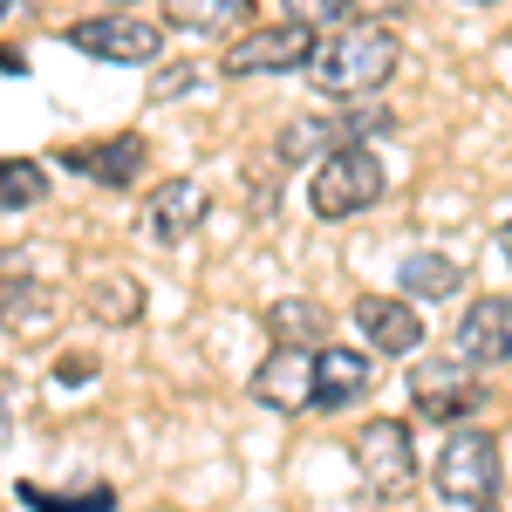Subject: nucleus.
<instances>
[{"instance_id":"nucleus-4","label":"nucleus","mask_w":512,"mask_h":512,"mask_svg":"<svg viewBox=\"0 0 512 512\" xmlns=\"http://www.w3.org/2000/svg\"><path fill=\"white\" fill-rule=\"evenodd\" d=\"M69 48L96 55V62H117V69H158L164 62V21H144V14H89V21H69Z\"/></svg>"},{"instance_id":"nucleus-11","label":"nucleus","mask_w":512,"mask_h":512,"mask_svg":"<svg viewBox=\"0 0 512 512\" xmlns=\"http://www.w3.org/2000/svg\"><path fill=\"white\" fill-rule=\"evenodd\" d=\"M253 396L280 410V417H294V410H315V355L294 349V342H274V355L253 369Z\"/></svg>"},{"instance_id":"nucleus-21","label":"nucleus","mask_w":512,"mask_h":512,"mask_svg":"<svg viewBox=\"0 0 512 512\" xmlns=\"http://www.w3.org/2000/svg\"><path fill=\"white\" fill-rule=\"evenodd\" d=\"M0 308H14V287H0ZM41 308H48V301H35V315H41ZM35 315H14V335H28Z\"/></svg>"},{"instance_id":"nucleus-20","label":"nucleus","mask_w":512,"mask_h":512,"mask_svg":"<svg viewBox=\"0 0 512 512\" xmlns=\"http://www.w3.org/2000/svg\"><path fill=\"white\" fill-rule=\"evenodd\" d=\"M21 499H28V512H110V506H117L110 492H89V499H55V492H35V485H28Z\"/></svg>"},{"instance_id":"nucleus-22","label":"nucleus","mask_w":512,"mask_h":512,"mask_svg":"<svg viewBox=\"0 0 512 512\" xmlns=\"http://www.w3.org/2000/svg\"><path fill=\"white\" fill-rule=\"evenodd\" d=\"M499 253H506V267H512V219H506V233H499Z\"/></svg>"},{"instance_id":"nucleus-24","label":"nucleus","mask_w":512,"mask_h":512,"mask_svg":"<svg viewBox=\"0 0 512 512\" xmlns=\"http://www.w3.org/2000/svg\"><path fill=\"white\" fill-rule=\"evenodd\" d=\"M458 7H492V0H458Z\"/></svg>"},{"instance_id":"nucleus-8","label":"nucleus","mask_w":512,"mask_h":512,"mask_svg":"<svg viewBox=\"0 0 512 512\" xmlns=\"http://www.w3.org/2000/svg\"><path fill=\"white\" fill-rule=\"evenodd\" d=\"M376 130H390V110H349V117H301L280 130V158L287 164H321L328 151H342V144H369Z\"/></svg>"},{"instance_id":"nucleus-19","label":"nucleus","mask_w":512,"mask_h":512,"mask_svg":"<svg viewBox=\"0 0 512 512\" xmlns=\"http://www.w3.org/2000/svg\"><path fill=\"white\" fill-rule=\"evenodd\" d=\"M355 0H287V21H301V28H315V35H328V28H342L349 21Z\"/></svg>"},{"instance_id":"nucleus-5","label":"nucleus","mask_w":512,"mask_h":512,"mask_svg":"<svg viewBox=\"0 0 512 512\" xmlns=\"http://www.w3.org/2000/svg\"><path fill=\"white\" fill-rule=\"evenodd\" d=\"M403 390L417 403V417H431V424H465L478 403H485V383H478L472 362H458V355H417L410 362V376H403Z\"/></svg>"},{"instance_id":"nucleus-18","label":"nucleus","mask_w":512,"mask_h":512,"mask_svg":"<svg viewBox=\"0 0 512 512\" xmlns=\"http://www.w3.org/2000/svg\"><path fill=\"white\" fill-rule=\"evenodd\" d=\"M48 192V171L35 158H0V212H28Z\"/></svg>"},{"instance_id":"nucleus-14","label":"nucleus","mask_w":512,"mask_h":512,"mask_svg":"<svg viewBox=\"0 0 512 512\" xmlns=\"http://www.w3.org/2000/svg\"><path fill=\"white\" fill-rule=\"evenodd\" d=\"M376 390V362L362 349H315V410H355Z\"/></svg>"},{"instance_id":"nucleus-13","label":"nucleus","mask_w":512,"mask_h":512,"mask_svg":"<svg viewBox=\"0 0 512 512\" xmlns=\"http://www.w3.org/2000/svg\"><path fill=\"white\" fill-rule=\"evenodd\" d=\"M62 164L82 171V178H96V185H137L144 164H151V144L137 130H117V137H96V144H69Z\"/></svg>"},{"instance_id":"nucleus-9","label":"nucleus","mask_w":512,"mask_h":512,"mask_svg":"<svg viewBox=\"0 0 512 512\" xmlns=\"http://www.w3.org/2000/svg\"><path fill=\"white\" fill-rule=\"evenodd\" d=\"M451 355L472 369H499L512 362V294H478L451 328Z\"/></svg>"},{"instance_id":"nucleus-7","label":"nucleus","mask_w":512,"mask_h":512,"mask_svg":"<svg viewBox=\"0 0 512 512\" xmlns=\"http://www.w3.org/2000/svg\"><path fill=\"white\" fill-rule=\"evenodd\" d=\"M308 55H315V28L274 21V28L239 35L233 48L219 55V69H226V76H287V69H308Z\"/></svg>"},{"instance_id":"nucleus-12","label":"nucleus","mask_w":512,"mask_h":512,"mask_svg":"<svg viewBox=\"0 0 512 512\" xmlns=\"http://www.w3.org/2000/svg\"><path fill=\"white\" fill-rule=\"evenodd\" d=\"M355 328H362V349H376V355H417L424 349L417 301H396V294H362L355 301Z\"/></svg>"},{"instance_id":"nucleus-23","label":"nucleus","mask_w":512,"mask_h":512,"mask_svg":"<svg viewBox=\"0 0 512 512\" xmlns=\"http://www.w3.org/2000/svg\"><path fill=\"white\" fill-rule=\"evenodd\" d=\"M7 14H14V0H0V21H7Z\"/></svg>"},{"instance_id":"nucleus-10","label":"nucleus","mask_w":512,"mask_h":512,"mask_svg":"<svg viewBox=\"0 0 512 512\" xmlns=\"http://www.w3.org/2000/svg\"><path fill=\"white\" fill-rule=\"evenodd\" d=\"M205 212H212V198H205L198 178H164L158 192L144 198V212H137V233L151 246H185L205 226Z\"/></svg>"},{"instance_id":"nucleus-6","label":"nucleus","mask_w":512,"mask_h":512,"mask_svg":"<svg viewBox=\"0 0 512 512\" xmlns=\"http://www.w3.org/2000/svg\"><path fill=\"white\" fill-rule=\"evenodd\" d=\"M355 472H362V485H369L376 506L410 499V492H417V451H410V431H403L396 417L362 424V437H355Z\"/></svg>"},{"instance_id":"nucleus-1","label":"nucleus","mask_w":512,"mask_h":512,"mask_svg":"<svg viewBox=\"0 0 512 512\" xmlns=\"http://www.w3.org/2000/svg\"><path fill=\"white\" fill-rule=\"evenodd\" d=\"M396 62H403V41L383 21H342V28L315 35L308 82H315L321 96H376L396 76Z\"/></svg>"},{"instance_id":"nucleus-3","label":"nucleus","mask_w":512,"mask_h":512,"mask_svg":"<svg viewBox=\"0 0 512 512\" xmlns=\"http://www.w3.org/2000/svg\"><path fill=\"white\" fill-rule=\"evenodd\" d=\"M383 185H390V171H383V158L369 151V144H342V151H328V158L315 164V178H308V205H315V219H362L376 198H383Z\"/></svg>"},{"instance_id":"nucleus-2","label":"nucleus","mask_w":512,"mask_h":512,"mask_svg":"<svg viewBox=\"0 0 512 512\" xmlns=\"http://www.w3.org/2000/svg\"><path fill=\"white\" fill-rule=\"evenodd\" d=\"M437 499L458 512H492L499 499V444L492 431H478V424H458V431L444 437V451H437Z\"/></svg>"},{"instance_id":"nucleus-17","label":"nucleus","mask_w":512,"mask_h":512,"mask_svg":"<svg viewBox=\"0 0 512 512\" xmlns=\"http://www.w3.org/2000/svg\"><path fill=\"white\" fill-rule=\"evenodd\" d=\"M267 328H274V342L315 349L321 328H328V308H321V301H274V308H267Z\"/></svg>"},{"instance_id":"nucleus-15","label":"nucleus","mask_w":512,"mask_h":512,"mask_svg":"<svg viewBox=\"0 0 512 512\" xmlns=\"http://www.w3.org/2000/svg\"><path fill=\"white\" fill-rule=\"evenodd\" d=\"M396 280H403V301H451L465 287V267L451 253H403Z\"/></svg>"},{"instance_id":"nucleus-16","label":"nucleus","mask_w":512,"mask_h":512,"mask_svg":"<svg viewBox=\"0 0 512 512\" xmlns=\"http://www.w3.org/2000/svg\"><path fill=\"white\" fill-rule=\"evenodd\" d=\"M253 14V0H164V28L178 35H233Z\"/></svg>"}]
</instances>
